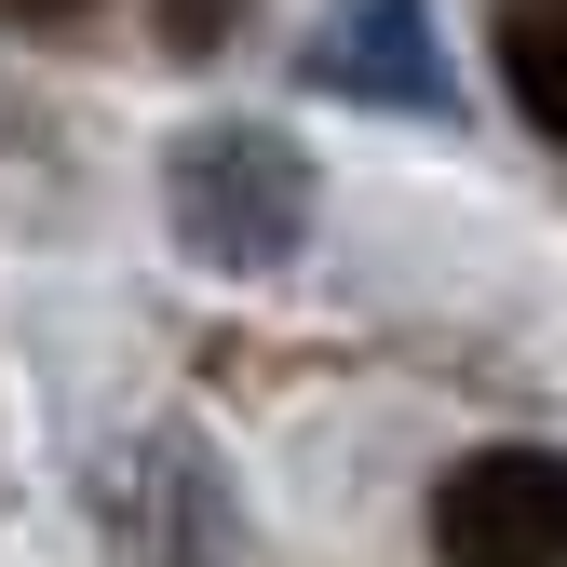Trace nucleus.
<instances>
[{
  "mask_svg": "<svg viewBox=\"0 0 567 567\" xmlns=\"http://www.w3.org/2000/svg\"><path fill=\"white\" fill-rule=\"evenodd\" d=\"M176 244L189 257H217V270H284L311 230V163H298V135H270V122H203L176 135Z\"/></svg>",
  "mask_w": 567,
  "mask_h": 567,
  "instance_id": "f257e3e1",
  "label": "nucleus"
},
{
  "mask_svg": "<svg viewBox=\"0 0 567 567\" xmlns=\"http://www.w3.org/2000/svg\"><path fill=\"white\" fill-rule=\"evenodd\" d=\"M433 567H567V460L473 446L433 486Z\"/></svg>",
  "mask_w": 567,
  "mask_h": 567,
  "instance_id": "f03ea898",
  "label": "nucleus"
},
{
  "mask_svg": "<svg viewBox=\"0 0 567 567\" xmlns=\"http://www.w3.org/2000/svg\"><path fill=\"white\" fill-rule=\"evenodd\" d=\"M405 0H379L365 28H324V82H365V95H433V82H405Z\"/></svg>",
  "mask_w": 567,
  "mask_h": 567,
  "instance_id": "7ed1b4c3",
  "label": "nucleus"
},
{
  "mask_svg": "<svg viewBox=\"0 0 567 567\" xmlns=\"http://www.w3.org/2000/svg\"><path fill=\"white\" fill-rule=\"evenodd\" d=\"M203 28H217V0H176V41H203Z\"/></svg>",
  "mask_w": 567,
  "mask_h": 567,
  "instance_id": "20e7f679",
  "label": "nucleus"
},
{
  "mask_svg": "<svg viewBox=\"0 0 567 567\" xmlns=\"http://www.w3.org/2000/svg\"><path fill=\"white\" fill-rule=\"evenodd\" d=\"M28 14H68V0H28Z\"/></svg>",
  "mask_w": 567,
  "mask_h": 567,
  "instance_id": "39448f33",
  "label": "nucleus"
}]
</instances>
